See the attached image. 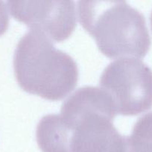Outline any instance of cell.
Here are the masks:
<instances>
[{
  "label": "cell",
  "mask_w": 152,
  "mask_h": 152,
  "mask_svg": "<svg viewBox=\"0 0 152 152\" xmlns=\"http://www.w3.org/2000/svg\"><path fill=\"white\" fill-rule=\"evenodd\" d=\"M150 22H151V29H152V11L151 13V16H150Z\"/></svg>",
  "instance_id": "9c48e42d"
},
{
  "label": "cell",
  "mask_w": 152,
  "mask_h": 152,
  "mask_svg": "<svg viewBox=\"0 0 152 152\" xmlns=\"http://www.w3.org/2000/svg\"><path fill=\"white\" fill-rule=\"evenodd\" d=\"M79 21L109 58L144 57L151 38L144 16L125 1H80Z\"/></svg>",
  "instance_id": "7a4b0ae2"
},
{
  "label": "cell",
  "mask_w": 152,
  "mask_h": 152,
  "mask_svg": "<svg viewBox=\"0 0 152 152\" xmlns=\"http://www.w3.org/2000/svg\"><path fill=\"white\" fill-rule=\"evenodd\" d=\"M117 114L101 88L85 86L70 95L60 114L69 129L70 152H125V137L113 124Z\"/></svg>",
  "instance_id": "3957f363"
},
{
  "label": "cell",
  "mask_w": 152,
  "mask_h": 152,
  "mask_svg": "<svg viewBox=\"0 0 152 152\" xmlns=\"http://www.w3.org/2000/svg\"><path fill=\"white\" fill-rule=\"evenodd\" d=\"M13 69L24 91L52 101L67 96L78 80L73 58L57 49L50 39L37 30L31 29L18 42Z\"/></svg>",
  "instance_id": "6da1fadb"
},
{
  "label": "cell",
  "mask_w": 152,
  "mask_h": 152,
  "mask_svg": "<svg viewBox=\"0 0 152 152\" xmlns=\"http://www.w3.org/2000/svg\"><path fill=\"white\" fill-rule=\"evenodd\" d=\"M7 5L14 19L55 42L68 39L76 27L73 1H8Z\"/></svg>",
  "instance_id": "5b68a950"
},
{
  "label": "cell",
  "mask_w": 152,
  "mask_h": 152,
  "mask_svg": "<svg viewBox=\"0 0 152 152\" xmlns=\"http://www.w3.org/2000/svg\"><path fill=\"white\" fill-rule=\"evenodd\" d=\"M125 152H152V112L139 117L125 137Z\"/></svg>",
  "instance_id": "52a82bcc"
},
{
  "label": "cell",
  "mask_w": 152,
  "mask_h": 152,
  "mask_svg": "<svg viewBox=\"0 0 152 152\" xmlns=\"http://www.w3.org/2000/svg\"><path fill=\"white\" fill-rule=\"evenodd\" d=\"M36 138L42 152H70L69 130L59 114L42 117L37 126Z\"/></svg>",
  "instance_id": "8992f818"
},
{
  "label": "cell",
  "mask_w": 152,
  "mask_h": 152,
  "mask_svg": "<svg viewBox=\"0 0 152 152\" xmlns=\"http://www.w3.org/2000/svg\"><path fill=\"white\" fill-rule=\"evenodd\" d=\"M99 84L112 97L118 114L137 115L152 107V70L140 59L125 57L110 62Z\"/></svg>",
  "instance_id": "277c9868"
},
{
  "label": "cell",
  "mask_w": 152,
  "mask_h": 152,
  "mask_svg": "<svg viewBox=\"0 0 152 152\" xmlns=\"http://www.w3.org/2000/svg\"><path fill=\"white\" fill-rule=\"evenodd\" d=\"M9 26V16L7 6L4 1H0V37L6 32Z\"/></svg>",
  "instance_id": "ba28073f"
}]
</instances>
